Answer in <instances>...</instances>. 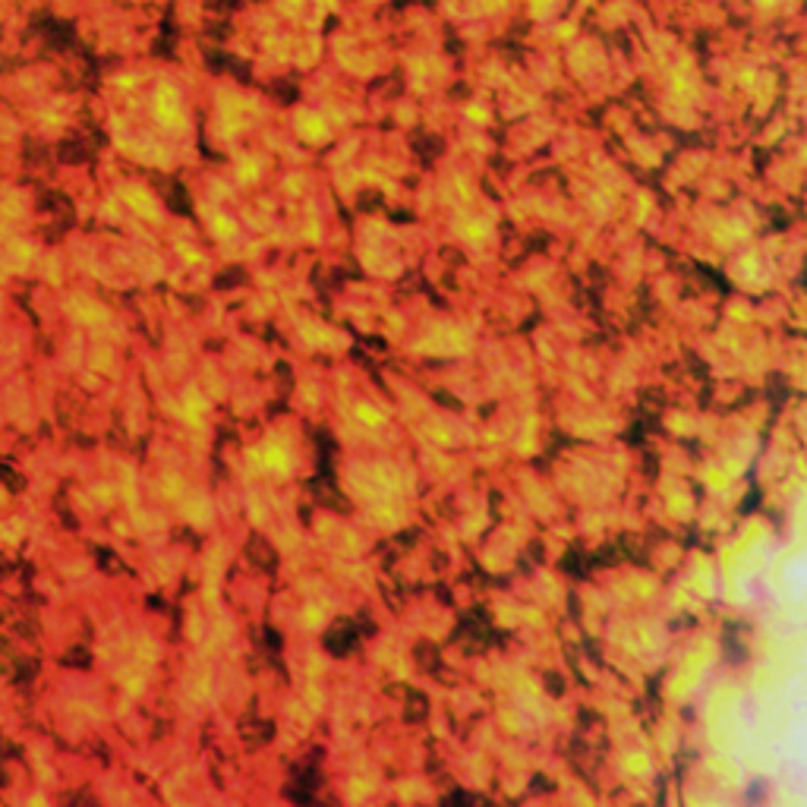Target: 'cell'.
<instances>
[{"label":"cell","instance_id":"6da1fadb","mask_svg":"<svg viewBox=\"0 0 807 807\" xmlns=\"http://www.w3.org/2000/svg\"><path fill=\"white\" fill-rule=\"evenodd\" d=\"M549 10H552V0H533V13L537 16H546Z\"/></svg>","mask_w":807,"mask_h":807},{"label":"cell","instance_id":"7a4b0ae2","mask_svg":"<svg viewBox=\"0 0 807 807\" xmlns=\"http://www.w3.org/2000/svg\"><path fill=\"white\" fill-rule=\"evenodd\" d=\"M467 114L473 117V120H486V114H483V110H479V108H470V110H467Z\"/></svg>","mask_w":807,"mask_h":807}]
</instances>
